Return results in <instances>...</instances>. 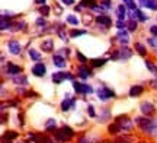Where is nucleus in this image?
I'll return each mask as SVG.
<instances>
[{
  "mask_svg": "<svg viewBox=\"0 0 157 143\" xmlns=\"http://www.w3.org/2000/svg\"><path fill=\"white\" fill-rule=\"evenodd\" d=\"M137 124L143 129V130H146V132H150L153 133V127H154V123L151 120H148V118H137Z\"/></svg>",
  "mask_w": 157,
  "mask_h": 143,
  "instance_id": "nucleus-1",
  "label": "nucleus"
},
{
  "mask_svg": "<svg viewBox=\"0 0 157 143\" xmlns=\"http://www.w3.org/2000/svg\"><path fill=\"white\" fill-rule=\"evenodd\" d=\"M57 137L60 139V140H70V139L73 137V130L71 129H68V127H63L61 130H58L57 132Z\"/></svg>",
  "mask_w": 157,
  "mask_h": 143,
  "instance_id": "nucleus-2",
  "label": "nucleus"
},
{
  "mask_svg": "<svg viewBox=\"0 0 157 143\" xmlns=\"http://www.w3.org/2000/svg\"><path fill=\"white\" fill-rule=\"evenodd\" d=\"M113 95H115V93H113L111 89H108V88H99V89H98V97H99L101 101H106L109 98H112Z\"/></svg>",
  "mask_w": 157,
  "mask_h": 143,
  "instance_id": "nucleus-3",
  "label": "nucleus"
},
{
  "mask_svg": "<svg viewBox=\"0 0 157 143\" xmlns=\"http://www.w3.org/2000/svg\"><path fill=\"white\" fill-rule=\"evenodd\" d=\"M66 79H73L71 73H63V72H57V73L52 74V82L54 83H61L63 80Z\"/></svg>",
  "mask_w": 157,
  "mask_h": 143,
  "instance_id": "nucleus-4",
  "label": "nucleus"
},
{
  "mask_svg": "<svg viewBox=\"0 0 157 143\" xmlns=\"http://www.w3.org/2000/svg\"><path fill=\"white\" fill-rule=\"evenodd\" d=\"M141 111H143V114H146V115H151L154 114V105L150 102H143L141 104Z\"/></svg>",
  "mask_w": 157,
  "mask_h": 143,
  "instance_id": "nucleus-5",
  "label": "nucleus"
},
{
  "mask_svg": "<svg viewBox=\"0 0 157 143\" xmlns=\"http://www.w3.org/2000/svg\"><path fill=\"white\" fill-rule=\"evenodd\" d=\"M45 72H47V69H45L44 63H36L34 67H32V73H34L35 76H44Z\"/></svg>",
  "mask_w": 157,
  "mask_h": 143,
  "instance_id": "nucleus-6",
  "label": "nucleus"
},
{
  "mask_svg": "<svg viewBox=\"0 0 157 143\" xmlns=\"http://www.w3.org/2000/svg\"><path fill=\"white\" fill-rule=\"evenodd\" d=\"M74 105H76V101H74V99L66 98L61 102V108H63V111H68V109H74Z\"/></svg>",
  "mask_w": 157,
  "mask_h": 143,
  "instance_id": "nucleus-7",
  "label": "nucleus"
},
{
  "mask_svg": "<svg viewBox=\"0 0 157 143\" xmlns=\"http://www.w3.org/2000/svg\"><path fill=\"white\" fill-rule=\"evenodd\" d=\"M96 21H98L99 25H105V26H111V25H112L111 18L106 16V15H99V16H96Z\"/></svg>",
  "mask_w": 157,
  "mask_h": 143,
  "instance_id": "nucleus-8",
  "label": "nucleus"
},
{
  "mask_svg": "<svg viewBox=\"0 0 157 143\" xmlns=\"http://www.w3.org/2000/svg\"><path fill=\"white\" fill-rule=\"evenodd\" d=\"M9 51H10L12 54H19V53H21V44L15 40L9 41Z\"/></svg>",
  "mask_w": 157,
  "mask_h": 143,
  "instance_id": "nucleus-9",
  "label": "nucleus"
},
{
  "mask_svg": "<svg viewBox=\"0 0 157 143\" xmlns=\"http://www.w3.org/2000/svg\"><path fill=\"white\" fill-rule=\"evenodd\" d=\"M77 74L82 77V79H87L89 76H92V72L89 70V67H86V66H80L77 69Z\"/></svg>",
  "mask_w": 157,
  "mask_h": 143,
  "instance_id": "nucleus-10",
  "label": "nucleus"
},
{
  "mask_svg": "<svg viewBox=\"0 0 157 143\" xmlns=\"http://www.w3.org/2000/svg\"><path fill=\"white\" fill-rule=\"evenodd\" d=\"M117 38H118V41H119L121 44H128L129 42V35H128L127 31H119L118 35H117Z\"/></svg>",
  "mask_w": 157,
  "mask_h": 143,
  "instance_id": "nucleus-11",
  "label": "nucleus"
},
{
  "mask_svg": "<svg viewBox=\"0 0 157 143\" xmlns=\"http://www.w3.org/2000/svg\"><path fill=\"white\" fill-rule=\"evenodd\" d=\"M52 62H54V64H56L57 67H60V69H63V67H66V58L61 57V56H58V54H56L54 57H52Z\"/></svg>",
  "mask_w": 157,
  "mask_h": 143,
  "instance_id": "nucleus-12",
  "label": "nucleus"
},
{
  "mask_svg": "<svg viewBox=\"0 0 157 143\" xmlns=\"http://www.w3.org/2000/svg\"><path fill=\"white\" fill-rule=\"evenodd\" d=\"M131 19H140V21H147L148 19V16H146L144 13L141 10H138V9H135V10H132L131 12Z\"/></svg>",
  "mask_w": 157,
  "mask_h": 143,
  "instance_id": "nucleus-13",
  "label": "nucleus"
},
{
  "mask_svg": "<svg viewBox=\"0 0 157 143\" xmlns=\"http://www.w3.org/2000/svg\"><path fill=\"white\" fill-rule=\"evenodd\" d=\"M13 82L16 83V85H23V86H26V83H28V79L23 76V74H15L13 76Z\"/></svg>",
  "mask_w": 157,
  "mask_h": 143,
  "instance_id": "nucleus-14",
  "label": "nucleus"
},
{
  "mask_svg": "<svg viewBox=\"0 0 157 143\" xmlns=\"http://www.w3.org/2000/svg\"><path fill=\"white\" fill-rule=\"evenodd\" d=\"M41 48H42L44 51H52V48H54V41H52V40H45V41H42Z\"/></svg>",
  "mask_w": 157,
  "mask_h": 143,
  "instance_id": "nucleus-15",
  "label": "nucleus"
},
{
  "mask_svg": "<svg viewBox=\"0 0 157 143\" xmlns=\"http://www.w3.org/2000/svg\"><path fill=\"white\" fill-rule=\"evenodd\" d=\"M115 58L121 57V58H128L131 57V51H129L128 48H122V50H119V51H117V54L113 56Z\"/></svg>",
  "mask_w": 157,
  "mask_h": 143,
  "instance_id": "nucleus-16",
  "label": "nucleus"
},
{
  "mask_svg": "<svg viewBox=\"0 0 157 143\" xmlns=\"http://www.w3.org/2000/svg\"><path fill=\"white\" fill-rule=\"evenodd\" d=\"M7 73L12 74V76H15V74H19L21 73V67L19 66H15V64H7Z\"/></svg>",
  "mask_w": 157,
  "mask_h": 143,
  "instance_id": "nucleus-17",
  "label": "nucleus"
},
{
  "mask_svg": "<svg viewBox=\"0 0 157 143\" xmlns=\"http://www.w3.org/2000/svg\"><path fill=\"white\" fill-rule=\"evenodd\" d=\"M118 126H119V129H125V130H129V129L132 127V123H131L128 118H124L122 121H118Z\"/></svg>",
  "mask_w": 157,
  "mask_h": 143,
  "instance_id": "nucleus-18",
  "label": "nucleus"
},
{
  "mask_svg": "<svg viewBox=\"0 0 157 143\" xmlns=\"http://www.w3.org/2000/svg\"><path fill=\"white\" fill-rule=\"evenodd\" d=\"M141 92H143V86L135 85V86H132V88H131V91H129V95H131V97H137V95H140Z\"/></svg>",
  "mask_w": 157,
  "mask_h": 143,
  "instance_id": "nucleus-19",
  "label": "nucleus"
},
{
  "mask_svg": "<svg viewBox=\"0 0 157 143\" xmlns=\"http://www.w3.org/2000/svg\"><path fill=\"white\" fill-rule=\"evenodd\" d=\"M117 13H118V18H119V21H122L124 18H125V7H124V5H121L119 7H118Z\"/></svg>",
  "mask_w": 157,
  "mask_h": 143,
  "instance_id": "nucleus-20",
  "label": "nucleus"
},
{
  "mask_svg": "<svg viewBox=\"0 0 157 143\" xmlns=\"http://www.w3.org/2000/svg\"><path fill=\"white\" fill-rule=\"evenodd\" d=\"M29 57L34 58V60H39V58H41V54H39V53L36 51V50L31 48V50H29Z\"/></svg>",
  "mask_w": 157,
  "mask_h": 143,
  "instance_id": "nucleus-21",
  "label": "nucleus"
},
{
  "mask_svg": "<svg viewBox=\"0 0 157 143\" xmlns=\"http://www.w3.org/2000/svg\"><path fill=\"white\" fill-rule=\"evenodd\" d=\"M92 92H93V88H92V86L82 83V93H92Z\"/></svg>",
  "mask_w": 157,
  "mask_h": 143,
  "instance_id": "nucleus-22",
  "label": "nucleus"
},
{
  "mask_svg": "<svg viewBox=\"0 0 157 143\" xmlns=\"http://www.w3.org/2000/svg\"><path fill=\"white\" fill-rule=\"evenodd\" d=\"M92 64H93L95 67L103 66V64H105V58H95V60H92Z\"/></svg>",
  "mask_w": 157,
  "mask_h": 143,
  "instance_id": "nucleus-23",
  "label": "nucleus"
},
{
  "mask_svg": "<svg viewBox=\"0 0 157 143\" xmlns=\"http://www.w3.org/2000/svg\"><path fill=\"white\" fill-rule=\"evenodd\" d=\"M82 6H90L92 9L95 7V5H96V0H82V3H80Z\"/></svg>",
  "mask_w": 157,
  "mask_h": 143,
  "instance_id": "nucleus-24",
  "label": "nucleus"
},
{
  "mask_svg": "<svg viewBox=\"0 0 157 143\" xmlns=\"http://www.w3.org/2000/svg\"><path fill=\"white\" fill-rule=\"evenodd\" d=\"M67 22L71 23V25H77V23H78V19L74 16V15H68V16H67Z\"/></svg>",
  "mask_w": 157,
  "mask_h": 143,
  "instance_id": "nucleus-25",
  "label": "nucleus"
},
{
  "mask_svg": "<svg viewBox=\"0 0 157 143\" xmlns=\"http://www.w3.org/2000/svg\"><path fill=\"white\" fill-rule=\"evenodd\" d=\"M127 28H128L129 31H135V29H137V22H135L134 19H131V21L127 23Z\"/></svg>",
  "mask_w": 157,
  "mask_h": 143,
  "instance_id": "nucleus-26",
  "label": "nucleus"
},
{
  "mask_svg": "<svg viewBox=\"0 0 157 143\" xmlns=\"http://www.w3.org/2000/svg\"><path fill=\"white\" fill-rule=\"evenodd\" d=\"M56 126H57V123H56V120H54V118H50V120L47 121V124H45V127H47V129H56Z\"/></svg>",
  "mask_w": 157,
  "mask_h": 143,
  "instance_id": "nucleus-27",
  "label": "nucleus"
},
{
  "mask_svg": "<svg viewBox=\"0 0 157 143\" xmlns=\"http://www.w3.org/2000/svg\"><path fill=\"white\" fill-rule=\"evenodd\" d=\"M39 12H41V13H42L44 16H47V15L50 13V7H48L47 5H42L41 7H39Z\"/></svg>",
  "mask_w": 157,
  "mask_h": 143,
  "instance_id": "nucleus-28",
  "label": "nucleus"
},
{
  "mask_svg": "<svg viewBox=\"0 0 157 143\" xmlns=\"http://www.w3.org/2000/svg\"><path fill=\"white\" fill-rule=\"evenodd\" d=\"M83 34H86V31H78V29H74V31L70 32V37L74 38V37H78V35H83Z\"/></svg>",
  "mask_w": 157,
  "mask_h": 143,
  "instance_id": "nucleus-29",
  "label": "nucleus"
},
{
  "mask_svg": "<svg viewBox=\"0 0 157 143\" xmlns=\"http://www.w3.org/2000/svg\"><path fill=\"white\" fill-rule=\"evenodd\" d=\"M124 3L128 6L131 10H135V3H134V0H124Z\"/></svg>",
  "mask_w": 157,
  "mask_h": 143,
  "instance_id": "nucleus-30",
  "label": "nucleus"
},
{
  "mask_svg": "<svg viewBox=\"0 0 157 143\" xmlns=\"http://www.w3.org/2000/svg\"><path fill=\"white\" fill-rule=\"evenodd\" d=\"M135 48L138 50V53H140V54H143V56L146 54V47L143 46V44H135Z\"/></svg>",
  "mask_w": 157,
  "mask_h": 143,
  "instance_id": "nucleus-31",
  "label": "nucleus"
},
{
  "mask_svg": "<svg viewBox=\"0 0 157 143\" xmlns=\"http://www.w3.org/2000/svg\"><path fill=\"white\" fill-rule=\"evenodd\" d=\"M151 3H153V0H140V5L144 6V7H148V9H150Z\"/></svg>",
  "mask_w": 157,
  "mask_h": 143,
  "instance_id": "nucleus-32",
  "label": "nucleus"
},
{
  "mask_svg": "<svg viewBox=\"0 0 157 143\" xmlns=\"http://www.w3.org/2000/svg\"><path fill=\"white\" fill-rule=\"evenodd\" d=\"M73 86H74V91L78 92V93H82V83H78V82H73Z\"/></svg>",
  "mask_w": 157,
  "mask_h": 143,
  "instance_id": "nucleus-33",
  "label": "nucleus"
},
{
  "mask_svg": "<svg viewBox=\"0 0 157 143\" xmlns=\"http://www.w3.org/2000/svg\"><path fill=\"white\" fill-rule=\"evenodd\" d=\"M146 66H147V67H148V70H151L153 73H156V72H157L156 66H154V64H151V63H150V62H146Z\"/></svg>",
  "mask_w": 157,
  "mask_h": 143,
  "instance_id": "nucleus-34",
  "label": "nucleus"
},
{
  "mask_svg": "<svg viewBox=\"0 0 157 143\" xmlns=\"http://www.w3.org/2000/svg\"><path fill=\"white\" fill-rule=\"evenodd\" d=\"M9 26H10V25H9V22H6V19L2 16V29H7Z\"/></svg>",
  "mask_w": 157,
  "mask_h": 143,
  "instance_id": "nucleus-35",
  "label": "nucleus"
},
{
  "mask_svg": "<svg viewBox=\"0 0 157 143\" xmlns=\"http://www.w3.org/2000/svg\"><path fill=\"white\" fill-rule=\"evenodd\" d=\"M148 44L154 47V48H157V40H154V38H148Z\"/></svg>",
  "mask_w": 157,
  "mask_h": 143,
  "instance_id": "nucleus-36",
  "label": "nucleus"
},
{
  "mask_svg": "<svg viewBox=\"0 0 157 143\" xmlns=\"http://www.w3.org/2000/svg\"><path fill=\"white\" fill-rule=\"evenodd\" d=\"M87 113H89V115L90 117H95V109H93V107H92V105H89V107H87Z\"/></svg>",
  "mask_w": 157,
  "mask_h": 143,
  "instance_id": "nucleus-37",
  "label": "nucleus"
},
{
  "mask_svg": "<svg viewBox=\"0 0 157 143\" xmlns=\"http://www.w3.org/2000/svg\"><path fill=\"white\" fill-rule=\"evenodd\" d=\"M16 136H17V134H16L15 132H9V133H7V134L5 136V137H7V139H15Z\"/></svg>",
  "mask_w": 157,
  "mask_h": 143,
  "instance_id": "nucleus-38",
  "label": "nucleus"
},
{
  "mask_svg": "<svg viewBox=\"0 0 157 143\" xmlns=\"http://www.w3.org/2000/svg\"><path fill=\"white\" fill-rule=\"evenodd\" d=\"M150 32H151L153 35H156V37H157V25H153V26H150Z\"/></svg>",
  "mask_w": 157,
  "mask_h": 143,
  "instance_id": "nucleus-39",
  "label": "nucleus"
},
{
  "mask_svg": "<svg viewBox=\"0 0 157 143\" xmlns=\"http://www.w3.org/2000/svg\"><path fill=\"white\" fill-rule=\"evenodd\" d=\"M77 57H78V60H80L82 63H84V62H86V57H84L82 53H78V51H77Z\"/></svg>",
  "mask_w": 157,
  "mask_h": 143,
  "instance_id": "nucleus-40",
  "label": "nucleus"
},
{
  "mask_svg": "<svg viewBox=\"0 0 157 143\" xmlns=\"http://www.w3.org/2000/svg\"><path fill=\"white\" fill-rule=\"evenodd\" d=\"M64 54H66V56H68V50L67 48H66V50H64V48H61V50H60V53H58V56H64Z\"/></svg>",
  "mask_w": 157,
  "mask_h": 143,
  "instance_id": "nucleus-41",
  "label": "nucleus"
},
{
  "mask_svg": "<svg viewBox=\"0 0 157 143\" xmlns=\"http://www.w3.org/2000/svg\"><path fill=\"white\" fill-rule=\"evenodd\" d=\"M117 26H118V28H119V29H121V31H122V29H124V26H125V25H124V22H122V21H118V22H117Z\"/></svg>",
  "mask_w": 157,
  "mask_h": 143,
  "instance_id": "nucleus-42",
  "label": "nucleus"
},
{
  "mask_svg": "<svg viewBox=\"0 0 157 143\" xmlns=\"http://www.w3.org/2000/svg\"><path fill=\"white\" fill-rule=\"evenodd\" d=\"M150 9H153V10H157V2H156V0H153L151 6H150Z\"/></svg>",
  "mask_w": 157,
  "mask_h": 143,
  "instance_id": "nucleus-43",
  "label": "nucleus"
},
{
  "mask_svg": "<svg viewBox=\"0 0 157 143\" xmlns=\"http://www.w3.org/2000/svg\"><path fill=\"white\" fill-rule=\"evenodd\" d=\"M36 25H45V21L42 18H39V19H36Z\"/></svg>",
  "mask_w": 157,
  "mask_h": 143,
  "instance_id": "nucleus-44",
  "label": "nucleus"
},
{
  "mask_svg": "<svg viewBox=\"0 0 157 143\" xmlns=\"http://www.w3.org/2000/svg\"><path fill=\"white\" fill-rule=\"evenodd\" d=\"M151 86H153V88H157V77L151 80Z\"/></svg>",
  "mask_w": 157,
  "mask_h": 143,
  "instance_id": "nucleus-45",
  "label": "nucleus"
},
{
  "mask_svg": "<svg viewBox=\"0 0 157 143\" xmlns=\"http://www.w3.org/2000/svg\"><path fill=\"white\" fill-rule=\"evenodd\" d=\"M63 2H64V3H67V5H73L74 3L73 0H63Z\"/></svg>",
  "mask_w": 157,
  "mask_h": 143,
  "instance_id": "nucleus-46",
  "label": "nucleus"
},
{
  "mask_svg": "<svg viewBox=\"0 0 157 143\" xmlns=\"http://www.w3.org/2000/svg\"><path fill=\"white\" fill-rule=\"evenodd\" d=\"M80 143H90V140H87V139L84 137V139H82V140H80Z\"/></svg>",
  "mask_w": 157,
  "mask_h": 143,
  "instance_id": "nucleus-47",
  "label": "nucleus"
},
{
  "mask_svg": "<svg viewBox=\"0 0 157 143\" xmlns=\"http://www.w3.org/2000/svg\"><path fill=\"white\" fill-rule=\"evenodd\" d=\"M44 2L45 0H36V3H42V5H44Z\"/></svg>",
  "mask_w": 157,
  "mask_h": 143,
  "instance_id": "nucleus-48",
  "label": "nucleus"
}]
</instances>
